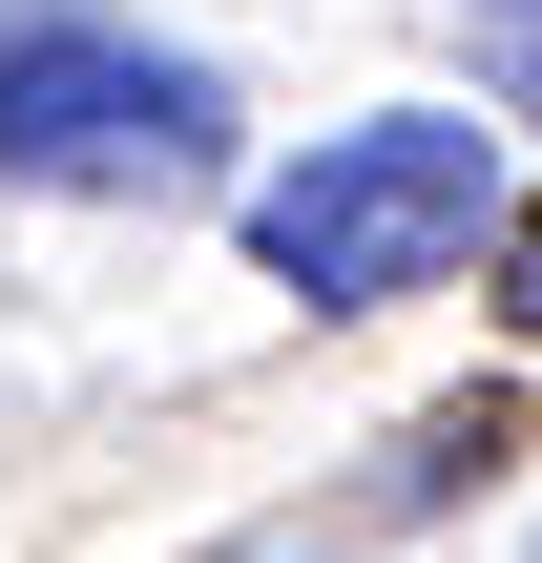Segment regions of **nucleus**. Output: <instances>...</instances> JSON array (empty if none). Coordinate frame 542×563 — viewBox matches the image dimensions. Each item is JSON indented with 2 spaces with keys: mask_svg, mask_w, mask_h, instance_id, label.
Returning a JSON list of instances; mask_svg holds the SVG:
<instances>
[{
  "mask_svg": "<svg viewBox=\"0 0 542 563\" xmlns=\"http://www.w3.org/2000/svg\"><path fill=\"white\" fill-rule=\"evenodd\" d=\"M0 167L21 188H104V209L230 188V84L188 42L84 21V0H0Z\"/></svg>",
  "mask_w": 542,
  "mask_h": 563,
  "instance_id": "obj_2",
  "label": "nucleus"
},
{
  "mask_svg": "<svg viewBox=\"0 0 542 563\" xmlns=\"http://www.w3.org/2000/svg\"><path fill=\"white\" fill-rule=\"evenodd\" d=\"M480 230H501V125H480V104H376V125H313V146L251 188V272H272V292H313V313L439 292Z\"/></svg>",
  "mask_w": 542,
  "mask_h": 563,
  "instance_id": "obj_1",
  "label": "nucleus"
},
{
  "mask_svg": "<svg viewBox=\"0 0 542 563\" xmlns=\"http://www.w3.org/2000/svg\"><path fill=\"white\" fill-rule=\"evenodd\" d=\"M460 21H501V42H542V0H460Z\"/></svg>",
  "mask_w": 542,
  "mask_h": 563,
  "instance_id": "obj_3",
  "label": "nucleus"
}]
</instances>
